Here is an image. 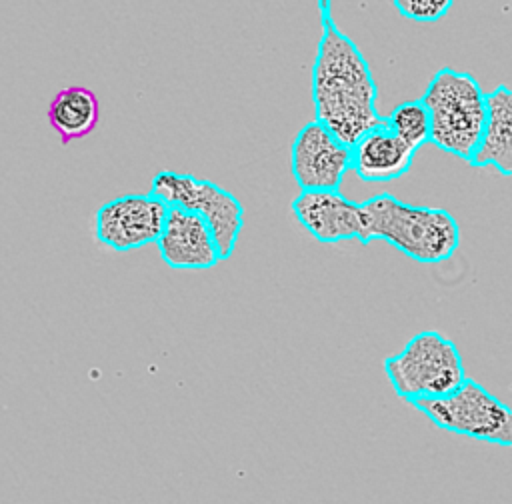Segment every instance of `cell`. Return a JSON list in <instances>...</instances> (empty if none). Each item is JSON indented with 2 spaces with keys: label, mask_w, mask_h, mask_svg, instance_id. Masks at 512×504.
I'll return each instance as SVG.
<instances>
[{
  "label": "cell",
  "mask_w": 512,
  "mask_h": 504,
  "mask_svg": "<svg viewBox=\"0 0 512 504\" xmlns=\"http://www.w3.org/2000/svg\"><path fill=\"white\" fill-rule=\"evenodd\" d=\"M468 164L472 168L492 166L502 176L512 174V90L506 84L486 92V120Z\"/></svg>",
  "instance_id": "obj_12"
},
{
  "label": "cell",
  "mask_w": 512,
  "mask_h": 504,
  "mask_svg": "<svg viewBox=\"0 0 512 504\" xmlns=\"http://www.w3.org/2000/svg\"><path fill=\"white\" fill-rule=\"evenodd\" d=\"M150 192L166 206L200 214L214 236L220 258L228 260L234 254L244 228V206L232 192L212 180L174 170L156 172L150 182Z\"/></svg>",
  "instance_id": "obj_6"
},
{
  "label": "cell",
  "mask_w": 512,
  "mask_h": 504,
  "mask_svg": "<svg viewBox=\"0 0 512 504\" xmlns=\"http://www.w3.org/2000/svg\"><path fill=\"white\" fill-rule=\"evenodd\" d=\"M414 154L380 122L350 146V170L364 182H390L412 168Z\"/></svg>",
  "instance_id": "obj_11"
},
{
  "label": "cell",
  "mask_w": 512,
  "mask_h": 504,
  "mask_svg": "<svg viewBox=\"0 0 512 504\" xmlns=\"http://www.w3.org/2000/svg\"><path fill=\"white\" fill-rule=\"evenodd\" d=\"M290 170L300 190H338L350 170V146L318 120H310L292 140Z\"/></svg>",
  "instance_id": "obj_8"
},
{
  "label": "cell",
  "mask_w": 512,
  "mask_h": 504,
  "mask_svg": "<svg viewBox=\"0 0 512 504\" xmlns=\"http://www.w3.org/2000/svg\"><path fill=\"white\" fill-rule=\"evenodd\" d=\"M316 4L322 34L312 64L314 120L352 146L382 122L376 110L378 84L358 44L338 28L332 0H316Z\"/></svg>",
  "instance_id": "obj_1"
},
{
  "label": "cell",
  "mask_w": 512,
  "mask_h": 504,
  "mask_svg": "<svg viewBox=\"0 0 512 504\" xmlns=\"http://www.w3.org/2000/svg\"><path fill=\"white\" fill-rule=\"evenodd\" d=\"M382 368L394 392L406 402L442 398L466 378L458 346L438 330L414 334L398 354L384 358Z\"/></svg>",
  "instance_id": "obj_4"
},
{
  "label": "cell",
  "mask_w": 512,
  "mask_h": 504,
  "mask_svg": "<svg viewBox=\"0 0 512 504\" xmlns=\"http://www.w3.org/2000/svg\"><path fill=\"white\" fill-rule=\"evenodd\" d=\"M408 404L440 430L504 448L512 446L510 406L468 376L456 390L442 398H418Z\"/></svg>",
  "instance_id": "obj_5"
},
{
  "label": "cell",
  "mask_w": 512,
  "mask_h": 504,
  "mask_svg": "<svg viewBox=\"0 0 512 504\" xmlns=\"http://www.w3.org/2000/svg\"><path fill=\"white\" fill-rule=\"evenodd\" d=\"M100 120L96 94L86 86H68L56 92L48 104V122L62 144L88 136Z\"/></svg>",
  "instance_id": "obj_13"
},
{
  "label": "cell",
  "mask_w": 512,
  "mask_h": 504,
  "mask_svg": "<svg viewBox=\"0 0 512 504\" xmlns=\"http://www.w3.org/2000/svg\"><path fill=\"white\" fill-rule=\"evenodd\" d=\"M154 244L160 258L174 270H208L222 262L206 220L178 206H168Z\"/></svg>",
  "instance_id": "obj_9"
},
{
  "label": "cell",
  "mask_w": 512,
  "mask_h": 504,
  "mask_svg": "<svg viewBox=\"0 0 512 504\" xmlns=\"http://www.w3.org/2000/svg\"><path fill=\"white\" fill-rule=\"evenodd\" d=\"M290 208L298 224L322 244L360 240V202L346 198L340 190H300Z\"/></svg>",
  "instance_id": "obj_10"
},
{
  "label": "cell",
  "mask_w": 512,
  "mask_h": 504,
  "mask_svg": "<svg viewBox=\"0 0 512 504\" xmlns=\"http://www.w3.org/2000/svg\"><path fill=\"white\" fill-rule=\"evenodd\" d=\"M396 12L414 22H436L448 14L454 0H392Z\"/></svg>",
  "instance_id": "obj_15"
},
{
  "label": "cell",
  "mask_w": 512,
  "mask_h": 504,
  "mask_svg": "<svg viewBox=\"0 0 512 504\" xmlns=\"http://www.w3.org/2000/svg\"><path fill=\"white\" fill-rule=\"evenodd\" d=\"M382 122L394 136H398L414 152L430 140V118L420 98L400 102L396 108H392L388 116L382 118Z\"/></svg>",
  "instance_id": "obj_14"
},
{
  "label": "cell",
  "mask_w": 512,
  "mask_h": 504,
  "mask_svg": "<svg viewBox=\"0 0 512 504\" xmlns=\"http://www.w3.org/2000/svg\"><path fill=\"white\" fill-rule=\"evenodd\" d=\"M420 100L430 118L428 142L468 162L480 142L486 120V92L478 80L470 72L440 68L430 78Z\"/></svg>",
  "instance_id": "obj_3"
},
{
  "label": "cell",
  "mask_w": 512,
  "mask_h": 504,
  "mask_svg": "<svg viewBox=\"0 0 512 504\" xmlns=\"http://www.w3.org/2000/svg\"><path fill=\"white\" fill-rule=\"evenodd\" d=\"M360 216V244L384 240L422 264L446 262L460 246L458 220L446 208L408 204L380 192L360 202Z\"/></svg>",
  "instance_id": "obj_2"
},
{
  "label": "cell",
  "mask_w": 512,
  "mask_h": 504,
  "mask_svg": "<svg viewBox=\"0 0 512 504\" xmlns=\"http://www.w3.org/2000/svg\"><path fill=\"white\" fill-rule=\"evenodd\" d=\"M168 206L152 192L124 194L104 202L94 214V238L116 252L156 242Z\"/></svg>",
  "instance_id": "obj_7"
}]
</instances>
